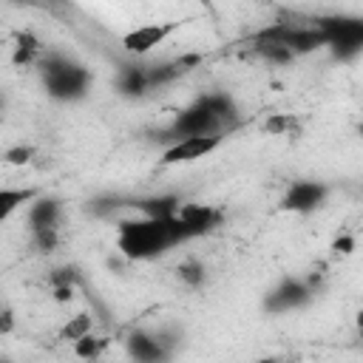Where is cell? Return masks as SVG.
<instances>
[{
  "instance_id": "52a82bcc",
  "label": "cell",
  "mask_w": 363,
  "mask_h": 363,
  "mask_svg": "<svg viewBox=\"0 0 363 363\" xmlns=\"http://www.w3.org/2000/svg\"><path fill=\"white\" fill-rule=\"evenodd\" d=\"M224 136H187V139H179V142H170L162 153V162L164 164H182V162H196V159H204L207 153H213L218 145H221Z\"/></svg>"
},
{
  "instance_id": "cb8c5ba5",
  "label": "cell",
  "mask_w": 363,
  "mask_h": 363,
  "mask_svg": "<svg viewBox=\"0 0 363 363\" xmlns=\"http://www.w3.org/2000/svg\"><path fill=\"white\" fill-rule=\"evenodd\" d=\"M289 125H292L289 116H272V119L267 122V130H272V133H284V128H289Z\"/></svg>"
},
{
  "instance_id": "ac0fdd59",
  "label": "cell",
  "mask_w": 363,
  "mask_h": 363,
  "mask_svg": "<svg viewBox=\"0 0 363 363\" xmlns=\"http://www.w3.org/2000/svg\"><path fill=\"white\" fill-rule=\"evenodd\" d=\"M91 326H94V320H91V315H74L65 326H62V332H60V337L62 340H71V343H77L79 337H85V335H91Z\"/></svg>"
},
{
  "instance_id": "484cf974",
  "label": "cell",
  "mask_w": 363,
  "mask_h": 363,
  "mask_svg": "<svg viewBox=\"0 0 363 363\" xmlns=\"http://www.w3.org/2000/svg\"><path fill=\"white\" fill-rule=\"evenodd\" d=\"M54 298L57 301H71L74 298V286H54Z\"/></svg>"
},
{
  "instance_id": "5b68a950",
  "label": "cell",
  "mask_w": 363,
  "mask_h": 363,
  "mask_svg": "<svg viewBox=\"0 0 363 363\" xmlns=\"http://www.w3.org/2000/svg\"><path fill=\"white\" fill-rule=\"evenodd\" d=\"M176 224H179L182 238L190 241V238L213 233L221 224V213L210 204H182L176 213Z\"/></svg>"
},
{
  "instance_id": "7a4b0ae2",
  "label": "cell",
  "mask_w": 363,
  "mask_h": 363,
  "mask_svg": "<svg viewBox=\"0 0 363 363\" xmlns=\"http://www.w3.org/2000/svg\"><path fill=\"white\" fill-rule=\"evenodd\" d=\"M40 71H43V85H45L51 99L74 102V99H82L88 94V85H91L88 68L65 60L62 54H48L40 62Z\"/></svg>"
},
{
  "instance_id": "83f0119b",
  "label": "cell",
  "mask_w": 363,
  "mask_h": 363,
  "mask_svg": "<svg viewBox=\"0 0 363 363\" xmlns=\"http://www.w3.org/2000/svg\"><path fill=\"white\" fill-rule=\"evenodd\" d=\"M255 363H278L275 357H264V360H255Z\"/></svg>"
},
{
  "instance_id": "7402d4cb",
  "label": "cell",
  "mask_w": 363,
  "mask_h": 363,
  "mask_svg": "<svg viewBox=\"0 0 363 363\" xmlns=\"http://www.w3.org/2000/svg\"><path fill=\"white\" fill-rule=\"evenodd\" d=\"M48 281H51V286H74L79 281V272L74 267H60V269L51 272Z\"/></svg>"
},
{
  "instance_id": "d4e9b609",
  "label": "cell",
  "mask_w": 363,
  "mask_h": 363,
  "mask_svg": "<svg viewBox=\"0 0 363 363\" xmlns=\"http://www.w3.org/2000/svg\"><path fill=\"white\" fill-rule=\"evenodd\" d=\"M11 326H14V315H11V309H0V335L11 332Z\"/></svg>"
},
{
  "instance_id": "9c48e42d",
  "label": "cell",
  "mask_w": 363,
  "mask_h": 363,
  "mask_svg": "<svg viewBox=\"0 0 363 363\" xmlns=\"http://www.w3.org/2000/svg\"><path fill=\"white\" fill-rule=\"evenodd\" d=\"M173 31H176V23H145V26H136L133 31H128L122 37V45L130 54H147L156 45H162Z\"/></svg>"
},
{
  "instance_id": "3957f363",
  "label": "cell",
  "mask_w": 363,
  "mask_h": 363,
  "mask_svg": "<svg viewBox=\"0 0 363 363\" xmlns=\"http://www.w3.org/2000/svg\"><path fill=\"white\" fill-rule=\"evenodd\" d=\"M318 31L323 34V43L335 51L340 60H352L363 48V23L349 17H323L318 23Z\"/></svg>"
},
{
  "instance_id": "e0dca14e",
  "label": "cell",
  "mask_w": 363,
  "mask_h": 363,
  "mask_svg": "<svg viewBox=\"0 0 363 363\" xmlns=\"http://www.w3.org/2000/svg\"><path fill=\"white\" fill-rule=\"evenodd\" d=\"M105 346H108V337H96V335H85V337H79L77 343H74V354L79 357V360H85V363H91V360H96L102 352H105Z\"/></svg>"
},
{
  "instance_id": "4316f807",
  "label": "cell",
  "mask_w": 363,
  "mask_h": 363,
  "mask_svg": "<svg viewBox=\"0 0 363 363\" xmlns=\"http://www.w3.org/2000/svg\"><path fill=\"white\" fill-rule=\"evenodd\" d=\"M352 247H354L352 238H337V241H335V250H337V252H349Z\"/></svg>"
},
{
  "instance_id": "d6986e66",
  "label": "cell",
  "mask_w": 363,
  "mask_h": 363,
  "mask_svg": "<svg viewBox=\"0 0 363 363\" xmlns=\"http://www.w3.org/2000/svg\"><path fill=\"white\" fill-rule=\"evenodd\" d=\"M176 275H179V281H184L187 286H201V284H204V264L196 261V258H187V261H182V264L176 267Z\"/></svg>"
},
{
  "instance_id": "603a6c76",
  "label": "cell",
  "mask_w": 363,
  "mask_h": 363,
  "mask_svg": "<svg viewBox=\"0 0 363 363\" xmlns=\"http://www.w3.org/2000/svg\"><path fill=\"white\" fill-rule=\"evenodd\" d=\"M31 156H34V147H28V145H17V147L6 150V162H11V164H26V162H31Z\"/></svg>"
},
{
  "instance_id": "9a60e30c",
  "label": "cell",
  "mask_w": 363,
  "mask_h": 363,
  "mask_svg": "<svg viewBox=\"0 0 363 363\" xmlns=\"http://www.w3.org/2000/svg\"><path fill=\"white\" fill-rule=\"evenodd\" d=\"M34 190L31 187H0V221H6L11 213H17L23 204L34 201Z\"/></svg>"
},
{
  "instance_id": "5bb4252c",
  "label": "cell",
  "mask_w": 363,
  "mask_h": 363,
  "mask_svg": "<svg viewBox=\"0 0 363 363\" xmlns=\"http://www.w3.org/2000/svg\"><path fill=\"white\" fill-rule=\"evenodd\" d=\"M133 207H139V213H142L145 218H162V221H167V218H173V216L179 213L182 201H179L176 196L164 193V196H150V199H139V201H136Z\"/></svg>"
},
{
  "instance_id": "f546056e",
  "label": "cell",
  "mask_w": 363,
  "mask_h": 363,
  "mask_svg": "<svg viewBox=\"0 0 363 363\" xmlns=\"http://www.w3.org/2000/svg\"><path fill=\"white\" fill-rule=\"evenodd\" d=\"M0 363H11V360H6V357H0Z\"/></svg>"
},
{
  "instance_id": "7c38bea8",
  "label": "cell",
  "mask_w": 363,
  "mask_h": 363,
  "mask_svg": "<svg viewBox=\"0 0 363 363\" xmlns=\"http://www.w3.org/2000/svg\"><path fill=\"white\" fill-rule=\"evenodd\" d=\"M116 88L125 96H145L150 91V77L147 65H125L116 77Z\"/></svg>"
},
{
  "instance_id": "2e32d148",
  "label": "cell",
  "mask_w": 363,
  "mask_h": 363,
  "mask_svg": "<svg viewBox=\"0 0 363 363\" xmlns=\"http://www.w3.org/2000/svg\"><path fill=\"white\" fill-rule=\"evenodd\" d=\"M40 54V40L31 34V31H23V34H17V40H14V65H26V62H31L34 57Z\"/></svg>"
},
{
  "instance_id": "30bf717a",
  "label": "cell",
  "mask_w": 363,
  "mask_h": 363,
  "mask_svg": "<svg viewBox=\"0 0 363 363\" xmlns=\"http://www.w3.org/2000/svg\"><path fill=\"white\" fill-rule=\"evenodd\" d=\"M125 343H128V354H130L133 363H167V357H170L156 343V337L147 335V332H133Z\"/></svg>"
},
{
  "instance_id": "f1b7e54d",
  "label": "cell",
  "mask_w": 363,
  "mask_h": 363,
  "mask_svg": "<svg viewBox=\"0 0 363 363\" xmlns=\"http://www.w3.org/2000/svg\"><path fill=\"white\" fill-rule=\"evenodd\" d=\"M3 108H6V99L0 96V116H3Z\"/></svg>"
},
{
  "instance_id": "ba28073f",
  "label": "cell",
  "mask_w": 363,
  "mask_h": 363,
  "mask_svg": "<svg viewBox=\"0 0 363 363\" xmlns=\"http://www.w3.org/2000/svg\"><path fill=\"white\" fill-rule=\"evenodd\" d=\"M326 193H329V190H326L323 182L301 179V182H295V184L286 190L281 207L289 210V213H312V210H318V207L326 201Z\"/></svg>"
},
{
  "instance_id": "44dd1931",
  "label": "cell",
  "mask_w": 363,
  "mask_h": 363,
  "mask_svg": "<svg viewBox=\"0 0 363 363\" xmlns=\"http://www.w3.org/2000/svg\"><path fill=\"white\" fill-rule=\"evenodd\" d=\"M153 337H156V343H159L167 354H173V352L179 349V343H182V332H179L176 326H164V329H159Z\"/></svg>"
},
{
  "instance_id": "8fae6325",
  "label": "cell",
  "mask_w": 363,
  "mask_h": 363,
  "mask_svg": "<svg viewBox=\"0 0 363 363\" xmlns=\"http://www.w3.org/2000/svg\"><path fill=\"white\" fill-rule=\"evenodd\" d=\"M199 102L218 119L221 130H230V128L238 122V108H235V102H233L230 94H224V91H210V94H201Z\"/></svg>"
},
{
  "instance_id": "277c9868",
  "label": "cell",
  "mask_w": 363,
  "mask_h": 363,
  "mask_svg": "<svg viewBox=\"0 0 363 363\" xmlns=\"http://www.w3.org/2000/svg\"><path fill=\"white\" fill-rule=\"evenodd\" d=\"M221 133H224V130H221L218 119H216L199 99H196L190 108L179 111L176 119H173L170 128H167V136H170L173 142L187 139V136H221Z\"/></svg>"
},
{
  "instance_id": "8992f818",
  "label": "cell",
  "mask_w": 363,
  "mask_h": 363,
  "mask_svg": "<svg viewBox=\"0 0 363 363\" xmlns=\"http://www.w3.org/2000/svg\"><path fill=\"white\" fill-rule=\"evenodd\" d=\"M312 298V286L301 278H284L275 289H269L264 295V309L267 312H292L298 306H303Z\"/></svg>"
},
{
  "instance_id": "4dcf8cb0",
  "label": "cell",
  "mask_w": 363,
  "mask_h": 363,
  "mask_svg": "<svg viewBox=\"0 0 363 363\" xmlns=\"http://www.w3.org/2000/svg\"><path fill=\"white\" fill-rule=\"evenodd\" d=\"M91 363H96V360H91Z\"/></svg>"
},
{
  "instance_id": "ffe728a7",
  "label": "cell",
  "mask_w": 363,
  "mask_h": 363,
  "mask_svg": "<svg viewBox=\"0 0 363 363\" xmlns=\"http://www.w3.org/2000/svg\"><path fill=\"white\" fill-rule=\"evenodd\" d=\"M34 244L40 252H54L60 244V233L57 227H45V230H34Z\"/></svg>"
},
{
  "instance_id": "6da1fadb",
  "label": "cell",
  "mask_w": 363,
  "mask_h": 363,
  "mask_svg": "<svg viewBox=\"0 0 363 363\" xmlns=\"http://www.w3.org/2000/svg\"><path fill=\"white\" fill-rule=\"evenodd\" d=\"M182 233L176 224V216L162 221V218H130L119 224V235H116V247L125 258L130 261H142V258H153L167 252L170 247L182 244Z\"/></svg>"
},
{
  "instance_id": "4fadbf2b",
  "label": "cell",
  "mask_w": 363,
  "mask_h": 363,
  "mask_svg": "<svg viewBox=\"0 0 363 363\" xmlns=\"http://www.w3.org/2000/svg\"><path fill=\"white\" fill-rule=\"evenodd\" d=\"M60 221V201L51 196H40L31 201L28 207V227L34 230H45V227H57Z\"/></svg>"
}]
</instances>
